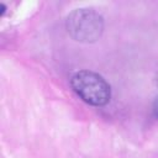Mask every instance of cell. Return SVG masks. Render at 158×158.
<instances>
[{"label":"cell","mask_w":158,"mask_h":158,"mask_svg":"<svg viewBox=\"0 0 158 158\" xmlns=\"http://www.w3.org/2000/svg\"><path fill=\"white\" fill-rule=\"evenodd\" d=\"M153 114H154V116L158 118V96L156 98V100H154V102H153Z\"/></svg>","instance_id":"cell-3"},{"label":"cell","mask_w":158,"mask_h":158,"mask_svg":"<svg viewBox=\"0 0 158 158\" xmlns=\"http://www.w3.org/2000/svg\"><path fill=\"white\" fill-rule=\"evenodd\" d=\"M70 85L75 94L89 105L104 106L110 101L111 88L98 73L80 70L72 77Z\"/></svg>","instance_id":"cell-1"},{"label":"cell","mask_w":158,"mask_h":158,"mask_svg":"<svg viewBox=\"0 0 158 158\" xmlns=\"http://www.w3.org/2000/svg\"><path fill=\"white\" fill-rule=\"evenodd\" d=\"M65 27L73 40L91 43L101 37L104 20L102 16L93 9H78L68 15Z\"/></svg>","instance_id":"cell-2"}]
</instances>
